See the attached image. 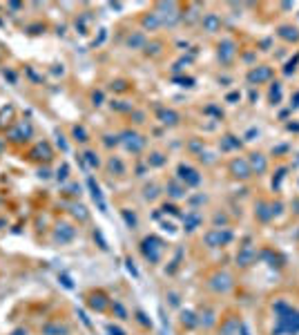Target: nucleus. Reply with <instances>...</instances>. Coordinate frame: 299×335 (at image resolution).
<instances>
[{"label":"nucleus","instance_id":"1","mask_svg":"<svg viewBox=\"0 0 299 335\" xmlns=\"http://www.w3.org/2000/svg\"><path fill=\"white\" fill-rule=\"evenodd\" d=\"M31 134H34V127H31L27 121H20V123H16L14 127H9L7 141H9V143H16V145H22V143L29 141Z\"/></svg>","mask_w":299,"mask_h":335},{"label":"nucleus","instance_id":"2","mask_svg":"<svg viewBox=\"0 0 299 335\" xmlns=\"http://www.w3.org/2000/svg\"><path fill=\"white\" fill-rule=\"evenodd\" d=\"M74 237H76V228L72 226V223H56V228H54V242L56 244H60V246H65V244H70V242H74Z\"/></svg>","mask_w":299,"mask_h":335},{"label":"nucleus","instance_id":"3","mask_svg":"<svg viewBox=\"0 0 299 335\" xmlns=\"http://www.w3.org/2000/svg\"><path fill=\"white\" fill-rule=\"evenodd\" d=\"M52 156H54V150H52V145H49L47 141H38L34 148L29 150V159L31 161H52Z\"/></svg>","mask_w":299,"mask_h":335},{"label":"nucleus","instance_id":"4","mask_svg":"<svg viewBox=\"0 0 299 335\" xmlns=\"http://www.w3.org/2000/svg\"><path fill=\"white\" fill-rule=\"evenodd\" d=\"M141 250H143V255L148 257L150 261H159L161 253H163V244L159 242V239H154V237H148L143 242V246H141Z\"/></svg>","mask_w":299,"mask_h":335},{"label":"nucleus","instance_id":"5","mask_svg":"<svg viewBox=\"0 0 299 335\" xmlns=\"http://www.w3.org/2000/svg\"><path fill=\"white\" fill-rule=\"evenodd\" d=\"M41 335H70V326L60 320H47L41 326Z\"/></svg>","mask_w":299,"mask_h":335},{"label":"nucleus","instance_id":"6","mask_svg":"<svg viewBox=\"0 0 299 335\" xmlns=\"http://www.w3.org/2000/svg\"><path fill=\"white\" fill-rule=\"evenodd\" d=\"M123 143H125V148L132 150V152H141V150H143V145H145L143 139H141L139 134H134V132H125V134H123Z\"/></svg>","mask_w":299,"mask_h":335},{"label":"nucleus","instance_id":"7","mask_svg":"<svg viewBox=\"0 0 299 335\" xmlns=\"http://www.w3.org/2000/svg\"><path fill=\"white\" fill-rule=\"evenodd\" d=\"M87 304H89V309H94V311H98V313H103L107 306H110V299L105 297L101 290H96V293H92L89 295V299H87Z\"/></svg>","mask_w":299,"mask_h":335},{"label":"nucleus","instance_id":"8","mask_svg":"<svg viewBox=\"0 0 299 335\" xmlns=\"http://www.w3.org/2000/svg\"><path fill=\"white\" fill-rule=\"evenodd\" d=\"M228 239H230V234L228 232L221 234V230H212V232L206 234V242H208V246H212V248L214 246H219L221 242H228Z\"/></svg>","mask_w":299,"mask_h":335},{"label":"nucleus","instance_id":"9","mask_svg":"<svg viewBox=\"0 0 299 335\" xmlns=\"http://www.w3.org/2000/svg\"><path fill=\"white\" fill-rule=\"evenodd\" d=\"M179 172H181V179L183 181H188V183H199V177H196V172L192 170V168H185V165H181L179 168Z\"/></svg>","mask_w":299,"mask_h":335},{"label":"nucleus","instance_id":"10","mask_svg":"<svg viewBox=\"0 0 299 335\" xmlns=\"http://www.w3.org/2000/svg\"><path fill=\"white\" fill-rule=\"evenodd\" d=\"M203 27H206L208 31H217V27H219V18L214 14H208L206 18H203Z\"/></svg>","mask_w":299,"mask_h":335},{"label":"nucleus","instance_id":"11","mask_svg":"<svg viewBox=\"0 0 299 335\" xmlns=\"http://www.w3.org/2000/svg\"><path fill=\"white\" fill-rule=\"evenodd\" d=\"M161 121L165 123V125H174V123L179 121V116H177V112H172V110H163L161 112Z\"/></svg>","mask_w":299,"mask_h":335},{"label":"nucleus","instance_id":"12","mask_svg":"<svg viewBox=\"0 0 299 335\" xmlns=\"http://www.w3.org/2000/svg\"><path fill=\"white\" fill-rule=\"evenodd\" d=\"M74 139H76V141H81V143H85L87 139H89L85 127H83V125H76V127H74Z\"/></svg>","mask_w":299,"mask_h":335},{"label":"nucleus","instance_id":"13","mask_svg":"<svg viewBox=\"0 0 299 335\" xmlns=\"http://www.w3.org/2000/svg\"><path fill=\"white\" fill-rule=\"evenodd\" d=\"M112 311H116L118 320H125V317H127V313H125V309H123V304H118V302H114V304H112Z\"/></svg>","mask_w":299,"mask_h":335},{"label":"nucleus","instance_id":"14","mask_svg":"<svg viewBox=\"0 0 299 335\" xmlns=\"http://www.w3.org/2000/svg\"><path fill=\"white\" fill-rule=\"evenodd\" d=\"M129 47H139V45H143V36L141 34H134V36H129Z\"/></svg>","mask_w":299,"mask_h":335},{"label":"nucleus","instance_id":"15","mask_svg":"<svg viewBox=\"0 0 299 335\" xmlns=\"http://www.w3.org/2000/svg\"><path fill=\"white\" fill-rule=\"evenodd\" d=\"M85 156H87V161H89V165H98V156H96V154H94V152H87Z\"/></svg>","mask_w":299,"mask_h":335},{"label":"nucleus","instance_id":"16","mask_svg":"<svg viewBox=\"0 0 299 335\" xmlns=\"http://www.w3.org/2000/svg\"><path fill=\"white\" fill-rule=\"evenodd\" d=\"M9 335H29V331H27L25 326H18V328H14V331H11Z\"/></svg>","mask_w":299,"mask_h":335},{"label":"nucleus","instance_id":"17","mask_svg":"<svg viewBox=\"0 0 299 335\" xmlns=\"http://www.w3.org/2000/svg\"><path fill=\"white\" fill-rule=\"evenodd\" d=\"M5 78H9L11 83H16V74H14V72H7V70H5Z\"/></svg>","mask_w":299,"mask_h":335},{"label":"nucleus","instance_id":"18","mask_svg":"<svg viewBox=\"0 0 299 335\" xmlns=\"http://www.w3.org/2000/svg\"><path fill=\"white\" fill-rule=\"evenodd\" d=\"M152 156H154V159H152V163H154V165H161V163H163L161 154H152Z\"/></svg>","mask_w":299,"mask_h":335},{"label":"nucleus","instance_id":"19","mask_svg":"<svg viewBox=\"0 0 299 335\" xmlns=\"http://www.w3.org/2000/svg\"><path fill=\"white\" fill-rule=\"evenodd\" d=\"M110 333H112V335H123L121 328H114V326H110Z\"/></svg>","mask_w":299,"mask_h":335},{"label":"nucleus","instance_id":"20","mask_svg":"<svg viewBox=\"0 0 299 335\" xmlns=\"http://www.w3.org/2000/svg\"><path fill=\"white\" fill-rule=\"evenodd\" d=\"M38 177H41V179H49V170H43V168H41V175H38Z\"/></svg>","mask_w":299,"mask_h":335},{"label":"nucleus","instance_id":"21","mask_svg":"<svg viewBox=\"0 0 299 335\" xmlns=\"http://www.w3.org/2000/svg\"><path fill=\"white\" fill-rule=\"evenodd\" d=\"M3 150H5V141H3V139H0V152H3Z\"/></svg>","mask_w":299,"mask_h":335}]
</instances>
